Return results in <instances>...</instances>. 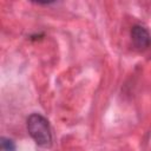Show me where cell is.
Masks as SVG:
<instances>
[{"instance_id": "obj_1", "label": "cell", "mask_w": 151, "mask_h": 151, "mask_svg": "<svg viewBox=\"0 0 151 151\" xmlns=\"http://www.w3.org/2000/svg\"><path fill=\"white\" fill-rule=\"evenodd\" d=\"M27 131L37 145L50 147L52 145V131L48 120L40 113H32L27 118Z\"/></svg>"}, {"instance_id": "obj_2", "label": "cell", "mask_w": 151, "mask_h": 151, "mask_svg": "<svg viewBox=\"0 0 151 151\" xmlns=\"http://www.w3.org/2000/svg\"><path fill=\"white\" fill-rule=\"evenodd\" d=\"M131 39H132V44L138 50L146 48L151 42L150 33L147 32V29L145 27H143L140 25H136V26L132 27V29H131Z\"/></svg>"}, {"instance_id": "obj_3", "label": "cell", "mask_w": 151, "mask_h": 151, "mask_svg": "<svg viewBox=\"0 0 151 151\" xmlns=\"http://www.w3.org/2000/svg\"><path fill=\"white\" fill-rule=\"evenodd\" d=\"M0 151H15V144L12 139L7 137H1L0 139Z\"/></svg>"}]
</instances>
